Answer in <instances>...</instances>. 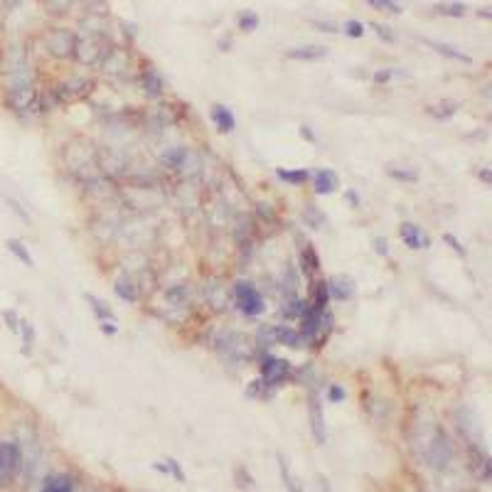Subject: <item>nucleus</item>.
Returning <instances> with one entry per match:
<instances>
[{"mask_svg": "<svg viewBox=\"0 0 492 492\" xmlns=\"http://www.w3.org/2000/svg\"><path fill=\"white\" fill-rule=\"evenodd\" d=\"M286 317H303L305 315V308H308V303L305 301H301V298H296V296H288V303H286Z\"/></svg>", "mask_w": 492, "mask_h": 492, "instance_id": "29", "label": "nucleus"}, {"mask_svg": "<svg viewBox=\"0 0 492 492\" xmlns=\"http://www.w3.org/2000/svg\"><path fill=\"white\" fill-rule=\"evenodd\" d=\"M101 69L106 74H123L128 69V54L123 52V49L111 47V49H108L106 57H103Z\"/></svg>", "mask_w": 492, "mask_h": 492, "instance_id": "17", "label": "nucleus"}, {"mask_svg": "<svg viewBox=\"0 0 492 492\" xmlns=\"http://www.w3.org/2000/svg\"><path fill=\"white\" fill-rule=\"evenodd\" d=\"M39 492H74L72 475H67V473L49 475V478H44L42 490H39Z\"/></svg>", "mask_w": 492, "mask_h": 492, "instance_id": "21", "label": "nucleus"}, {"mask_svg": "<svg viewBox=\"0 0 492 492\" xmlns=\"http://www.w3.org/2000/svg\"><path fill=\"white\" fill-rule=\"evenodd\" d=\"M327 305H330V293H327V281H317L313 283V293H310V301H308V308L305 310L310 313H325Z\"/></svg>", "mask_w": 492, "mask_h": 492, "instance_id": "16", "label": "nucleus"}, {"mask_svg": "<svg viewBox=\"0 0 492 492\" xmlns=\"http://www.w3.org/2000/svg\"><path fill=\"white\" fill-rule=\"evenodd\" d=\"M436 15H443V18H463L465 13H468V5L460 3V0H441V3H436L434 8Z\"/></svg>", "mask_w": 492, "mask_h": 492, "instance_id": "22", "label": "nucleus"}, {"mask_svg": "<svg viewBox=\"0 0 492 492\" xmlns=\"http://www.w3.org/2000/svg\"><path fill=\"white\" fill-rule=\"evenodd\" d=\"M480 180H483L485 185H490V180H492V177H490V168H485V170L480 172Z\"/></svg>", "mask_w": 492, "mask_h": 492, "instance_id": "51", "label": "nucleus"}, {"mask_svg": "<svg viewBox=\"0 0 492 492\" xmlns=\"http://www.w3.org/2000/svg\"><path fill=\"white\" fill-rule=\"evenodd\" d=\"M320 492H332L330 490V483H327L325 478H320Z\"/></svg>", "mask_w": 492, "mask_h": 492, "instance_id": "52", "label": "nucleus"}, {"mask_svg": "<svg viewBox=\"0 0 492 492\" xmlns=\"http://www.w3.org/2000/svg\"><path fill=\"white\" fill-rule=\"evenodd\" d=\"M99 327H101V332H103V335H108V337H113L118 332L116 322H99Z\"/></svg>", "mask_w": 492, "mask_h": 492, "instance_id": "47", "label": "nucleus"}, {"mask_svg": "<svg viewBox=\"0 0 492 492\" xmlns=\"http://www.w3.org/2000/svg\"><path fill=\"white\" fill-rule=\"evenodd\" d=\"M190 158H192V153H190V148H187V146H172L160 156V163L168 168V170L182 172L187 168V163H190Z\"/></svg>", "mask_w": 492, "mask_h": 492, "instance_id": "10", "label": "nucleus"}, {"mask_svg": "<svg viewBox=\"0 0 492 492\" xmlns=\"http://www.w3.org/2000/svg\"><path fill=\"white\" fill-rule=\"evenodd\" d=\"M355 281H352L350 276H345V273H340V276H332L330 281H327V293H330V301H350L352 296H355Z\"/></svg>", "mask_w": 492, "mask_h": 492, "instance_id": "9", "label": "nucleus"}, {"mask_svg": "<svg viewBox=\"0 0 492 492\" xmlns=\"http://www.w3.org/2000/svg\"><path fill=\"white\" fill-rule=\"evenodd\" d=\"M25 455L20 443L15 441H0V488H10L23 473Z\"/></svg>", "mask_w": 492, "mask_h": 492, "instance_id": "3", "label": "nucleus"}, {"mask_svg": "<svg viewBox=\"0 0 492 492\" xmlns=\"http://www.w3.org/2000/svg\"><path fill=\"white\" fill-rule=\"evenodd\" d=\"M113 291H116V296L121 298V301H126V303H138V298H141V291H138L136 281H133L128 273H123L121 278H116Z\"/></svg>", "mask_w": 492, "mask_h": 492, "instance_id": "19", "label": "nucleus"}, {"mask_svg": "<svg viewBox=\"0 0 492 492\" xmlns=\"http://www.w3.org/2000/svg\"><path fill=\"white\" fill-rule=\"evenodd\" d=\"M87 303L92 305V313L99 317V322H116V315H113V310L106 305V301H101V298L87 293Z\"/></svg>", "mask_w": 492, "mask_h": 492, "instance_id": "25", "label": "nucleus"}, {"mask_svg": "<svg viewBox=\"0 0 492 492\" xmlns=\"http://www.w3.org/2000/svg\"><path fill=\"white\" fill-rule=\"evenodd\" d=\"M308 416H310L313 439L322 446L327 441V429H325V411H322L320 396L317 394H310V399H308Z\"/></svg>", "mask_w": 492, "mask_h": 492, "instance_id": "8", "label": "nucleus"}, {"mask_svg": "<svg viewBox=\"0 0 492 492\" xmlns=\"http://www.w3.org/2000/svg\"><path fill=\"white\" fill-rule=\"evenodd\" d=\"M278 468H281V478H283V483H286L288 492H301V488L296 485V480H293L291 473H288V463H286V458H283V455H278Z\"/></svg>", "mask_w": 492, "mask_h": 492, "instance_id": "34", "label": "nucleus"}, {"mask_svg": "<svg viewBox=\"0 0 492 492\" xmlns=\"http://www.w3.org/2000/svg\"><path fill=\"white\" fill-rule=\"evenodd\" d=\"M288 59H298V62H317V59L327 57V47L322 44H303V47H291L286 52Z\"/></svg>", "mask_w": 492, "mask_h": 492, "instance_id": "14", "label": "nucleus"}, {"mask_svg": "<svg viewBox=\"0 0 492 492\" xmlns=\"http://www.w3.org/2000/svg\"><path fill=\"white\" fill-rule=\"evenodd\" d=\"M212 121H215L217 131L225 133V136H227V133L234 131V126H236L234 113H232L229 108L225 106V103H215V106H212Z\"/></svg>", "mask_w": 492, "mask_h": 492, "instance_id": "18", "label": "nucleus"}, {"mask_svg": "<svg viewBox=\"0 0 492 492\" xmlns=\"http://www.w3.org/2000/svg\"><path fill=\"white\" fill-rule=\"evenodd\" d=\"M94 92V82L87 77H72L67 82H62L57 89H54V103H69L77 101V99H84Z\"/></svg>", "mask_w": 492, "mask_h": 492, "instance_id": "7", "label": "nucleus"}, {"mask_svg": "<svg viewBox=\"0 0 492 492\" xmlns=\"http://www.w3.org/2000/svg\"><path fill=\"white\" fill-rule=\"evenodd\" d=\"M374 251L379 256H389V241H386V236H374Z\"/></svg>", "mask_w": 492, "mask_h": 492, "instance_id": "44", "label": "nucleus"}, {"mask_svg": "<svg viewBox=\"0 0 492 492\" xmlns=\"http://www.w3.org/2000/svg\"><path fill=\"white\" fill-rule=\"evenodd\" d=\"M3 317H5V322H8V330L10 332H18L20 330V315L15 310H5Z\"/></svg>", "mask_w": 492, "mask_h": 492, "instance_id": "42", "label": "nucleus"}, {"mask_svg": "<svg viewBox=\"0 0 492 492\" xmlns=\"http://www.w3.org/2000/svg\"><path fill=\"white\" fill-rule=\"evenodd\" d=\"M394 79V69H381V72H374V82L377 84H386Z\"/></svg>", "mask_w": 492, "mask_h": 492, "instance_id": "45", "label": "nucleus"}, {"mask_svg": "<svg viewBox=\"0 0 492 492\" xmlns=\"http://www.w3.org/2000/svg\"><path fill=\"white\" fill-rule=\"evenodd\" d=\"M276 177L281 182H286V185H305V182H310V172L303 170V168H298V170H288V168H278L276 170Z\"/></svg>", "mask_w": 492, "mask_h": 492, "instance_id": "24", "label": "nucleus"}, {"mask_svg": "<svg viewBox=\"0 0 492 492\" xmlns=\"http://www.w3.org/2000/svg\"><path fill=\"white\" fill-rule=\"evenodd\" d=\"M310 182L315 195H332L337 190V185H340V180H337V175L332 170H315L310 175Z\"/></svg>", "mask_w": 492, "mask_h": 492, "instance_id": "15", "label": "nucleus"}, {"mask_svg": "<svg viewBox=\"0 0 492 492\" xmlns=\"http://www.w3.org/2000/svg\"><path fill=\"white\" fill-rule=\"evenodd\" d=\"M342 30H345V34H350V37H362V34H365V25H362L360 20H347V23L342 25Z\"/></svg>", "mask_w": 492, "mask_h": 492, "instance_id": "39", "label": "nucleus"}, {"mask_svg": "<svg viewBox=\"0 0 492 492\" xmlns=\"http://www.w3.org/2000/svg\"><path fill=\"white\" fill-rule=\"evenodd\" d=\"M246 396H248V399H258V396L268 399V396H271V391L266 389V384H263L261 379H253L251 384H248V389H246Z\"/></svg>", "mask_w": 492, "mask_h": 492, "instance_id": "35", "label": "nucleus"}, {"mask_svg": "<svg viewBox=\"0 0 492 492\" xmlns=\"http://www.w3.org/2000/svg\"><path fill=\"white\" fill-rule=\"evenodd\" d=\"M165 298L170 303H177V305H182V303L187 301V286H185V283H177V286H172L170 291L165 293Z\"/></svg>", "mask_w": 492, "mask_h": 492, "instance_id": "33", "label": "nucleus"}, {"mask_svg": "<svg viewBox=\"0 0 492 492\" xmlns=\"http://www.w3.org/2000/svg\"><path fill=\"white\" fill-rule=\"evenodd\" d=\"M141 87L146 89L148 96H163L165 82H163V77L156 72V69H143V72H141Z\"/></svg>", "mask_w": 492, "mask_h": 492, "instance_id": "20", "label": "nucleus"}, {"mask_svg": "<svg viewBox=\"0 0 492 492\" xmlns=\"http://www.w3.org/2000/svg\"><path fill=\"white\" fill-rule=\"evenodd\" d=\"M5 246H8V251L13 253L15 258H20V261H23L27 268L34 266V258H32V253L27 251L25 241H20V239H8V241H5Z\"/></svg>", "mask_w": 492, "mask_h": 492, "instance_id": "27", "label": "nucleus"}, {"mask_svg": "<svg viewBox=\"0 0 492 492\" xmlns=\"http://www.w3.org/2000/svg\"><path fill=\"white\" fill-rule=\"evenodd\" d=\"M232 298H234L236 310L244 313L246 317H256L266 310L261 291H258L251 281H234V286H232Z\"/></svg>", "mask_w": 492, "mask_h": 492, "instance_id": "4", "label": "nucleus"}, {"mask_svg": "<svg viewBox=\"0 0 492 492\" xmlns=\"http://www.w3.org/2000/svg\"><path fill=\"white\" fill-rule=\"evenodd\" d=\"M301 136L305 138L308 143H315V141H317V138H315V133L310 131V126H301Z\"/></svg>", "mask_w": 492, "mask_h": 492, "instance_id": "50", "label": "nucleus"}, {"mask_svg": "<svg viewBox=\"0 0 492 492\" xmlns=\"http://www.w3.org/2000/svg\"><path fill=\"white\" fill-rule=\"evenodd\" d=\"M399 234H401V241H404L409 248H429L431 246V239L421 232V227L411 225V222H404L399 227Z\"/></svg>", "mask_w": 492, "mask_h": 492, "instance_id": "13", "label": "nucleus"}, {"mask_svg": "<svg viewBox=\"0 0 492 492\" xmlns=\"http://www.w3.org/2000/svg\"><path fill=\"white\" fill-rule=\"evenodd\" d=\"M303 220H305V225L310 227V229H322V225H325V215H322L320 210H315V207H305Z\"/></svg>", "mask_w": 492, "mask_h": 492, "instance_id": "28", "label": "nucleus"}, {"mask_svg": "<svg viewBox=\"0 0 492 492\" xmlns=\"http://www.w3.org/2000/svg\"><path fill=\"white\" fill-rule=\"evenodd\" d=\"M345 200L350 202L352 207H360V195H357L355 190H347V192H345Z\"/></svg>", "mask_w": 492, "mask_h": 492, "instance_id": "49", "label": "nucleus"}, {"mask_svg": "<svg viewBox=\"0 0 492 492\" xmlns=\"http://www.w3.org/2000/svg\"><path fill=\"white\" fill-rule=\"evenodd\" d=\"M236 23H239V30H244V32H253V30L261 25V20H258L256 13H241Z\"/></svg>", "mask_w": 492, "mask_h": 492, "instance_id": "32", "label": "nucleus"}, {"mask_svg": "<svg viewBox=\"0 0 492 492\" xmlns=\"http://www.w3.org/2000/svg\"><path fill=\"white\" fill-rule=\"evenodd\" d=\"M108 49H111V44H108L101 34L89 32V34H82V37L77 34L72 57L77 59L79 64H84V67H101Z\"/></svg>", "mask_w": 492, "mask_h": 492, "instance_id": "2", "label": "nucleus"}, {"mask_svg": "<svg viewBox=\"0 0 492 492\" xmlns=\"http://www.w3.org/2000/svg\"><path fill=\"white\" fill-rule=\"evenodd\" d=\"M443 241H446V244H448L450 248H453V251L458 253V256H465V253H468V251L463 248V244H460V241L455 239L453 234H443Z\"/></svg>", "mask_w": 492, "mask_h": 492, "instance_id": "43", "label": "nucleus"}, {"mask_svg": "<svg viewBox=\"0 0 492 492\" xmlns=\"http://www.w3.org/2000/svg\"><path fill=\"white\" fill-rule=\"evenodd\" d=\"M347 399V391L342 389V384H330L327 386V401H332V404H340V401Z\"/></svg>", "mask_w": 492, "mask_h": 492, "instance_id": "38", "label": "nucleus"}, {"mask_svg": "<svg viewBox=\"0 0 492 492\" xmlns=\"http://www.w3.org/2000/svg\"><path fill=\"white\" fill-rule=\"evenodd\" d=\"M74 39H77V34L69 32L67 27H54L44 34L42 44H44V49H47L49 57L67 59V57H72V52H74Z\"/></svg>", "mask_w": 492, "mask_h": 492, "instance_id": "6", "label": "nucleus"}, {"mask_svg": "<svg viewBox=\"0 0 492 492\" xmlns=\"http://www.w3.org/2000/svg\"><path fill=\"white\" fill-rule=\"evenodd\" d=\"M372 8L377 10H386V13H401V5L396 0H367Z\"/></svg>", "mask_w": 492, "mask_h": 492, "instance_id": "36", "label": "nucleus"}, {"mask_svg": "<svg viewBox=\"0 0 492 492\" xmlns=\"http://www.w3.org/2000/svg\"><path fill=\"white\" fill-rule=\"evenodd\" d=\"M293 374V367L288 360L283 357H273V355H263L261 357V381L266 384L268 391L283 386Z\"/></svg>", "mask_w": 492, "mask_h": 492, "instance_id": "5", "label": "nucleus"}, {"mask_svg": "<svg viewBox=\"0 0 492 492\" xmlns=\"http://www.w3.org/2000/svg\"><path fill=\"white\" fill-rule=\"evenodd\" d=\"M268 335H271V340H273V342H278V345L291 347V350H298V347H301V345H305V342H303L301 330H293V327H286V325L268 327Z\"/></svg>", "mask_w": 492, "mask_h": 492, "instance_id": "12", "label": "nucleus"}, {"mask_svg": "<svg viewBox=\"0 0 492 492\" xmlns=\"http://www.w3.org/2000/svg\"><path fill=\"white\" fill-rule=\"evenodd\" d=\"M72 3L74 0H44V5H47V10L49 13H67L69 8H72Z\"/></svg>", "mask_w": 492, "mask_h": 492, "instance_id": "41", "label": "nucleus"}, {"mask_svg": "<svg viewBox=\"0 0 492 492\" xmlns=\"http://www.w3.org/2000/svg\"><path fill=\"white\" fill-rule=\"evenodd\" d=\"M386 175L389 177H394V180H401V182H414L416 177V170L411 168V170H404V168H399V165H389L386 168Z\"/></svg>", "mask_w": 492, "mask_h": 492, "instance_id": "31", "label": "nucleus"}, {"mask_svg": "<svg viewBox=\"0 0 492 492\" xmlns=\"http://www.w3.org/2000/svg\"><path fill=\"white\" fill-rule=\"evenodd\" d=\"M165 465H168V473H170L172 478H177V483H185L187 475H185V470H182V465L177 463V460L168 458V460H165Z\"/></svg>", "mask_w": 492, "mask_h": 492, "instance_id": "40", "label": "nucleus"}, {"mask_svg": "<svg viewBox=\"0 0 492 492\" xmlns=\"http://www.w3.org/2000/svg\"><path fill=\"white\" fill-rule=\"evenodd\" d=\"M313 25H315V27H320L322 32H340V27H337L335 23H325V20H315Z\"/></svg>", "mask_w": 492, "mask_h": 492, "instance_id": "46", "label": "nucleus"}, {"mask_svg": "<svg viewBox=\"0 0 492 492\" xmlns=\"http://www.w3.org/2000/svg\"><path fill=\"white\" fill-rule=\"evenodd\" d=\"M372 30H374L377 34H379L381 39H384V42H394L396 39V34H394V30L389 27V25H384V23H372Z\"/></svg>", "mask_w": 492, "mask_h": 492, "instance_id": "37", "label": "nucleus"}, {"mask_svg": "<svg viewBox=\"0 0 492 492\" xmlns=\"http://www.w3.org/2000/svg\"><path fill=\"white\" fill-rule=\"evenodd\" d=\"M8 205H10V207H13V212H15V215H20V217H23V220H25V222H30V215H27V212H25V210H23V207H20V205H18V202H15V200H13V197H8Z\"/></svg>", "mask_w": 492, "mask_h": 492, "instance_id": "48", "label": "nucleus"}, {"mask_svg": "<svg viewBox=\"0 0 492 492\" xmlns=\"http://www.w3.org/2000/svg\"><path fill=\"white\" fill-rule=\"evenodd\" d=\"M18 335H23L25 355H30V350H32V345H34V330H32V325H30L27 320H23V317H20V330H18Z\"/></svg>", "mask_w": 492, "mask_h": 492, "instance_id": "30", "label": "nucleus"}, {"mask_svg": "<svg viewBox=\"0 0 492 492\" xmlns=\"http://www.w3.org/2000/svg\"><path fill=\"white\" fill-rule=\"evenodd\" d=\"M301 266H303V271H305V276L315 278V273L320 271V256H317L315 246H310V244L303 246V251H301Z\"/></svg>", "mask_w": 492, "mask_h": 492, "instance_id": "23", "label": "nucleus"}, {"mask_svg": "<svg viewBox=\"0 0 492 492\" xmlns=\"http://www.w3.org/2000/svg\"><path fill=\"white\" fill-rule=\"evenodd\" d=\"M414 448L416 453L424 458V463L434 470H446L450 463H453L455 455V446L450 434L443 429L441 424H431L426 431H419L414 436Z\"/></svg>", "mask_w": 492, "mask_h": 492, "instance_id": "1", "label": "nucleus"}, {"mask_svg": "<svg viewBox=\"0 0 492 492\" xmlns=\"http://www.w3.org/2000/svg\"><path fill=\"white\" fill-rule=\"evenodd\" d=\"M421 42H424L426 47L434 49V52L443 54V57L455 59V62H463V64H470V62H473V57H470L468 52H463V49H460V47H455V44L441 42V39H429V37H424V39H421Z\"/></svg>", "mask_w": 492, "mask_h": 492, "instance_id": "11", "label": "nucleus"}, {"mask_svg": "<svg viewBox=\"0 0 492 492\" xmlns=\"http://www.w3.org/2000/svg\"><path fill=\"white\" fill-rule=\"evenodd\" d=\"M455 111H458V103H455V101H439V103H431V106L426 108V113H429V116H434L436 121L453 118Z\"/></svg>", "mask_w": 492, "mask_h": 492, "instance_id": "26", "label": "nucleus"}]
</instances>
